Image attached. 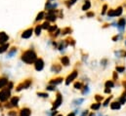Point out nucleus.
I'll use <instances>...</instances> for the list:
<instances>
[{
	"mask_svg": "<svg viewBox=\"0 0 126 116\" xmlns=\"http://www.w3.org/2000/svg\"><path fill=\"white\" fill-rule=\"evenodd\" d=\"M37 59V56L36 54L32 51V50H29V51H26L23 55H22V60L28 64H32L34 63L35 60Z\"/></svg>",
	"mask_w": 126,
	"mask_h": 116,
	"instance_id": "f257e3e1",
	"label": "nucleus"
},
{
	"mask_svg": "<svg viewBox=\"0 0 126 116\" xmlns=\"http://www.w3.org/2000/svg\"><path fill=\"white\" fill-rule=\"evenodd\" d=\"M10 98H11V90L6 87L0 91V102H6Z\"/></svg>",
	"mask_w": 126,
	"mask_h": 116,
	"instance_id": "f03ea898",
	"label": "nucleus"
},
{
	"mask_svg": "<svg viewBox=\"0 0 126 116\" xmlns=\"http://www.w3.org/2000/svg\"><path fill=\"white\" fill-rule=\"evenodd\" d=\"M32 79H27V80H24L23 82H21L17 87H16V92H21L22 90H26V89H29V88L32 86Z\"/></svg>",
	"mask_w": 126,
	"mask_h": 116,
	"instance_id": "7ed1b4c3",
	"label": "nucleus"
},
{
	"mask_svg": "<svg viewBox=\"0 0 126 116\" xmlns=\"http://www.w3.org/2000/svg\"><path fill=\"white\" fill-rule=\"evenodd\" d=\"M62 103H63V97H62V95H61L60 93H58L57 96H56V99H55V101H54V102H53L52 110L58 109V108L61 106Z\"/></svg>",
	"mask_w": 126,
	"mask_h": 116,
	"instance_id": "20e7f679",
	"label": "nucleus"
},
{
	"mask_svg": "<svg viewBox=\"0 0 126 116\" xmlns=\"http://www.w3.org/2000/svg\"><path fill=\"white\" fill-rule=\"evenodd\" d=\"M34 67H35V70L37 71H41L43 68H44V61L42 58H37L34 62Z\"/></svg>",
	"mask_w": 126,
	"mask_h": 116,
	"instance_id": "39448f33",
	"label": "nucleus"
},
{
	"mask_svg": "<svg viewBox=\"0 0 126 116\" xmlns=\"http://www.w3.org/2000/svg\"><path fill=\"white\" fill-rule=\"evenodd\" d=\"M19 116H32V109L29 107H23L19 111Z\"/></svg>",
	"mask_w": 126,
	"mask_h": 116,
	"instance_id": "423d86ee",
	"label": "nucleus"
},
{
	"mask_svg": "<svg viewBox=\"0 0 126 116\" xmlns=\"http://www.w3.org/2000/svg\"><path fill=\"white\" fill-rule=\"evenodd\" d=\"M77 74H78L77 71H73V72H71V73L68 75V77L66 78V80H65V84H66V85H69L70 82H72L74 79H76Z\"/></svg>",
	"mask_w": 126,
	"mask_h": 116,
	"instance_id": "0eeeda50",
	"label": "nucleus"
},
{
	"mask_svg": "<svg viewBox=\"0 0 126 116\" xmlns=\"http://www.w3.org/2000/svg\"><path fill=\"white\" fill-rule=\"evenodd\" d=\"M121 13H122V8L121 7H119V8H117L116 10H110V12H109V16L110 17H114V16H119V15H121Z\"/></svg>",
	"mask_w": 126,
	"mask_h": 116,
	"instance_id": "6e6552de",
	"label": "nucleus"
},
{
	"mask_svg": "<svg viewBox=\"0 0 126 116\" xmlns=\"http://www.w3.org/2000/svg\"><path fill=\"white\" fill-rule=\"evenodd\" d=\"M19 102H20V98L19 97H13V98H11V100H10V104L12 105V107H18V105H19Z\"/></svg>",
	"mask_w": 126,
	"mask_h": 116,
	"instance_id": "1a4fd4ad",
	"label": "nucleus"
},
{
	"mask_svg": "<svg viewBox=\"0 0 126 116\" xmlns=\"http://www.w3.org/2000/svg\"><path fill=\"white\" fill-rule=\"evenodd\" d=\"M9 36L5 32H0V45L6 44V41H8Z\"/></svg>",
	"mask_w": 126,
	"mask_h": 116,
	"instance_id": "9d476101",
	"label": "nucleus"
},
{
	"mask_svg": "<svg viewBox=\"0 0 126 116\" xmlns=\"http://www.w3.org/2000/svg\"><path fill=\"white\" fill-rule=\"evenodd\" d=\"M8 83H9L8 78H6V77H0V90H2V89L7 87Z\"/></svg>",
	"mask_w": 126,
	"mask_h": 116,
	"instance_id": "9b49d317",
	"label": "nucleus"
},
{
	"mask_svg": "<svg viewBox=\"0 0 126 116\" xmlns=\"http://www.w3.org/2000/svg\"><path fill=\"white\" fill-rule=\"evenodd\" d=\"M32 32H33V29H27V30H25V31L23 32L22 37H23V38H25V39H28V38H30V37L32 35Z\"/></svg>",
	"mask_w": 126,
	"mask_h": 116,
	"instance_id": "f8f14e48",
	"label": "nucleus"
},
{
	"mask_svg": "<svg viewBox=\"0 0 126 116\" xmlns=\"http://www.w3.org/2000/svg\"><path fill=\"white\" fill-rule=\"evenodd\" d=\"M63 78L62 77H58V78H55V79H52L50 81V85H53V86H57L59 84H61L63 82Z\"/></svg>",
	"mask_w": 126,
	"mask_h": 116,
	"instance_id": "ddd939ff",
	"label": "nucleus"
},
{
	"mask_svg": "<svg viewBox=\"0 0 126 116\" xmlns=\"http://www.w3.org/2000/svg\"><path fill=\"white\" fill-rule=\"evenodd\" d=\"M120 107H121V104L118 102H110V109L111 110H118V109H120Z\"/></svg>",
	"mask_w": 126,
	"mask_h": 116,
	"instance_id": "4468645a",
	"label": "nucleus"
},
{
	"mask_svg": "<svg viewBox=\"0 0 126 116\" xmlns=\"http://www.w3.org/2000/svg\"><path fill=\"white\" fill-rule=\"evenodd\" d=\"M47 20L48 21H55L56 20V16H55V11L54 10H50L49 13L47 14Z\"/></svg>",
	"mask_w": 126,
	"mask_h": 116,
	"instance_id": "2eb2a0df",
	"label": "nucleus"
},
{
	"mask_svg": "<svg viewBox=\"0 0 126 116\" xmlns=\"http://www.w3.org/2000/svg\"><path fill=\"white\" fill-rule=\"evenodd\" d=\"M83 102H84V99H76V100H74V101L72 102V104L78 106V105L82 104Z\"/></svg>",
	"mask_w": 126,
	"mask_h": 116,
	"instance_id": "dca6fc26",
	"label": "nucleus"
},
{
	"mask_svg": "<svg viewBox=\"0 0 126 116\" xmlns=\"http://www.w3.org/2000/svg\"><path fill=\"white\" fill-rule=\"evenodd\" d=\"M101 105H102L101 102H95L91 105V109L94 110V111H97V110H99L101 108Z\"/></svg>",
	"mask_w": 126,
	"mask_h": 116,
	"instance_id": "f3484780",
	"label": "nucleus"
},
{
	"mask_svg": "<svg viewBox=\"0 0 126 116\" xmlns=\"http://www.w3.org/2000/svg\"><path fill=\"white\" fill-rule=\"evenodd\" d=\"M125 19H120L119 21H118V24H117V26H118V28H120V29H123L124 27H125Z\"/></svg>",
	"mask_w": 126,
	"mask_h": 116,
	"instance_id": "a211bd4d",
	"label": "nucleus"
},
{
	"mask_svg": "<svg viewBox=\"0 0 126 116\" xmlns=\"http://www.w3.org/2000/svg\"><path fill=\"white\" fill-rule=\"evenodd\" d=\"M16 53H17V48H12V50H10V51H9V53H8V56H7V57H8V58H12Z\"/></svg>",
	"mask_w": 126,
	"mask_h": 116,
	"instance_id": "6ab92c4d",
	"label": "nucleus"
},
{
	"mask_svg": "<svg viewBox=\"0 0 126 116\" xmlns=\"http://www.w3.org/2000/svg\"><path fill=\"white\" fill-rule=\"evenodd\" d=\"M51 69H52V71H53V72H56V73H57V72H59V71L61 70V65L54 64V65L52 66V68H51Z\"/></svg>",
	"mask_w": 126,
	"mask_h": 116,
	"instance_id": "aec40b11",
	"label": "nucleus"
},
{
	"mask_svg": "<svg viewBox=\"0 0 126 116\" xmlns=\"http://www.w3.org/2000/svg\"><path fill=\"white\" fill-rule=\"evenodd\" d=\"M113 87H114V83H113V81L110 80V81H107V82H106V88L110 89V88H113Z\"/></svg>",
	"mask_w": 126,
	"mask_h": 116,
	"instance_id": "412c9836",
	"label": "nucleus"
},
{
	"mask_svg": "<svg viewBox=\"0 0 126 116\" xmlns=\"http://www.w3.org/2000/svg\"><path fill=\"white\" fill-rule=\"evenodd\" d=\"M9 47V44H3L2 46H0V54L1 53H4Z\"/></svg>",
	"mask_w": 126,
	"mask_h": 116,
	"instance_id": "4be33fe9",
	"label": "nucleus"
},
{
	"mask_svg": "<svg viewBox=\"0 0 126 116\" xmlns=\"http://www.w3.org/2000/svg\"><path fill=\"white\" fill-rule=\"evenodd\" d=\"M61 60H62V63H63V65H68L69 64V59H68L67 57H63Z\"/></svg>",
	"mask_w": 126,
	"mask_h": 116,
	"instance_id": "5701e85b",
	"label": "nucleus"
},
{
	"mask_svg": "<svg viewBox=\"0 0 126 116\" xmlns=\"http://www.w3.org/2000/svg\"><path fill=\"white\" fill-rule=\"evenodd\" d=\"M90 6H91V4H90V1H86L85 2V4L83 5V7H82V10H84V11H86V10H88L89 8H90Z\"/></svg>",
	"mask_w": 126,
	"mask_h": 116,
	"instance_id": "b1692460",
	"label": "nucleus"
},
{
	"mask_svg": "<svg viewBox=\"0 0 126 116\" xmlns=\"http://www.w3.org/2000/svg\"><path fill=\"white\" fill-rule=\"evenodd\" d=\"M58 114L57 110H50V111H47L46 112V115L47 116H56Z\"/></svg>",
	"mask_w": 126,
	"mask_h": 116,
	"instance_id": "393cba45",
	"label": "nucleus"
},
{
	"mask_svg": "<svg viewBox=\"0 0 126 116\" xmlns=\"http://www.w3.org/2000/svg\"><path fill=\"white\" fill-rule=\"evenodd\" d=\"M118 102H119L120 104H125L126 103V97L125 96L120 97V98H119V100H118Z\"/></svg>",
	"mask_w": 126,
	"mask_h": 116,
	"instance_id": "a878e982",
	"label": "nucleus"
},
{
	"mask_svg": "<svg viewBox=\"0 0 126 116\" xmlns=\"http://www.w3.org/2000/svg\"><path fill=\"white\" fill-rule=\"evenodd\" d=\"M37 96L40 97V98H48L49 97L48 93H42V92H38L37 93Z\"/></svg>",
	"mask_w": 126,
	"mask_h": 116,
	"instance_id": "bb28decb",
	"label": "nucleus"
},
{
	"mask_svg": "<svg viewBox=\"0 0 126 116\" xmlns=\"http://www.w3.org/2000/svg\"><path fill=\"white\" fill-rule=\"evenodd\" d=\"M112 99V96H110V97H109L105 102H104V103H103V106H108L109 105V103L110 102V100Z\"/></svg>",
	"mask_w": 126,
	"mask_h": 116,
	"instance_id": "cd10ccee",
	"label": "nucleus"
},
{
	"mask_svg": "<svg viewBox=\"0 0 126 116\" xmlns=\"http://www.w3.org/2000/svg\"><path fill=\"white\" fill-rule=\"evenodd\" d=\"M8 116H19V113L15 110H9V112L7 113Z\"/></svg>",
	"mask_w": 126,
	"mask_h": 116,
	"instance_id": "c85d7f7f",
	"label": "nucleus"
},
{
	"mask_svg": "<svg viewBox=\"0 0 126 116\" xmlns=\"http://www.w3.org/2000/svg\"><path fill=\"white\" fill-rule=\"evenodd\" d=\"M44 18V12H40L38 15H37V18H36V21H40Z\"/></svg>",
	"mask_w": 126,
	"mask_h": 116,
	"instance_id": "c756f323",
	"label": "nucleus"
},
{
	"mask_svg": "<svg viewBox=\"0 0 126 116\" xmlns=\"http://www.w3.org/2000/svg\"><path fill=\"white\" fill-rule=\"evenodd\" d=\"M41 29H42V27H41V26H37L36 29H35V34H36V35H39L40 32H41Z\"/></svg>",
	"mask_w": 126,
	"mask_h": 116,
	"instance_id": "7c9ffc66",
	"label": "nucleus"
},
{
	"mask_svg": "<svg viewBox=\"0 0 126 116\" xmlns=\"http://www.w3.org/2000/svg\"><path fill=\"white\" fill-rule=\"evenodd\" d=\"M74 88H75L76 90H80V89H82V84H81L80 82H76V83L74 84Z\"/></svg>",
	"mask_w": 126,
	"mask_h": 116,
	"instance_id": "2f4dec72",
	"label": "nucleus"
},
{
	"mask_svg": "<svg viewBox=\"0 0 126 116\" xmlns=\"http://www.w3.org/2000/svg\"><path fill=\"white\" fill-rule=\"evenodd\" d=\"M95 100L97 101V102H101L103 101V97L100 96V95H97V96L95 97Z\"/></svg>",
	"mask_w": 126,
	"mask_h": 116,
	"instance_id": "473e14b6",
	"label": "nucleus"
},
{
	"mask_svg": "<svg viewBox=\"0 0 126 116\" xmlns=\"http://www.w3.org/2000/svg\"><path fill=\"white\" fill-rule=\"evenodd\" d=\"M46 90H47V91H55V90H56V86H53V85H49V86H47Z\"/></svg>",
	"mask_w": 126,
	"mask_h": 116,
	"instance_id": "72a5a7b5",
	"label": "nucleus"
},
{
	"mask_svg": "<svg viewBox=\"0 0 126 116\" xmlns=\"http://www.w3.org/2000/svg\"><path fill=\"white\" fill-rule=\"evenodd\" d=\"M125 70V67H123V66H117L116 67V71L117 72H123Z\"/></svg>",
	"mask_w": 126,
	"mask_h": 116,
	"instance_id": "f704fd0d",
	"label": "nucleus"
},
{
	"mask_svg": "<svg viewBox=\"0 0 126 116\" xmlns=\"http://www.w3.org/2000/svg\"><path fill=\"white\" fill-rule=\"evenodd\" d=\"M89 93V88L87 87V86H85L84 89H83V91H82V94L83 95H86V94H88Z\"/></svg>",
	"mask_w": 126,
	"mask_h": 116,
	"instance_id": "c9c22d12",
	"label": "nucleus"
},
{
	"mask_svg": "<svg viewBox=\"0 0 126 116\" xmlns=\"http://www.w3.org/2000/svg\"><path fill=\"white\" fill-rule=\"evenodd\" d=\"M41 27H42V29H49V28H50V27H49V23H48V22H45V23H44V24H43Z\"/></svg>",
	"mask_w": 126,
	"mask_h": 116,
	"instance_id": "e433bc0d",
	"label": "nucleus"
},
{
	"mask_svg": "<svg viewBox=\"0 0 126 116\" xmlns=\"http://www.w3.org/2000/svg\"><path fill=\"white\" fill-rule=\"evenodd\" d=\"M88 114H89V110H84L81 112L80 116H88Z\"/></svg>",
	"mask_w": 126,
	"mask_h": 116,
	"instance_id": "4c0bfd02",
	"label": "nucleus"
},
{
	"mask_svg": "<svg viewBox=\"0 0 126 116\" xmlns=\"http://www.w3.org/2000/svg\"><path fill=\"white\" fill-rule=\"evenodd\" d=\"M49 31H50V32H52V31H54V30H56V29H57V27H56V26H53V27H51V28H49Z\"/></svg>",
	"mask_w": 126,
	"mask_h": 116,
	"instance_id": "58836bf2",
	"label": "nucleus"
},
{
	"mask_svg": "<svg viewBox=\"0 0 126 116\" xmlns=\"http://www.w3.org/2000/svg\"><path fill=\"white\" fill-rule=\"evenodd\" d=\"M71 31V29H65L63 30V34H67V32H70Z\"/></svg>",
	"mask_w": 126,
	"mask_h": 116,
	"instance_id": "ea45409f",
	"label": "nucleus"
},
{
	"mask_svg": "<svg viewBox=\"0 0 126 116\" xmlns=\"http://www.w3.org/2000/svg\"><path fill=\"white\" fill-rule=\"evenodd\" d=\"M106 11H107V5H105V6H104V8H103V14H105V13H106Z\"/></svg>",
	"mask_w": 126,
	"mask_h": 116,
	"instance_id": "a19ab883",
	"label": "nucleus"
},
{
	"mask_svg": "<svg viewBox=\"0 0 126 116\" xmlns=\"http://www.w3.org/2000/svg\"><path fill=\"white\" fill-rule=\"evenodd\" d=\"M105 93H107V94H109V93H110V89H109V88H107V89L105 90Z\"/></svg>",
	"mask_w": 126,
	"mask_h": 116,
	"instance_id": "79ce46f5",
	"label": "nucleus"
},
{
	"mask_svg": "<svg viewBox=\"0 0 126 116\" xmlns=\"http://www.w3.org/2000/svg\"><path fill=\"white\" fill-rule=\"evenodd\" d=\"M75 1H76V0H70V1H69V4H70V5H72V4H74V3H75Z\"/></svg>",
	"mask_w": 126,
	"mask_h": 116,
	"instance_id": "37998d69",
	"label": "nucleus"
},
{
	"mask_svg": "<svg viewBox=\"0 0 126 116\" xmlns=\"http://www.w3.org/2000/svg\"><path fill=\"white\" fill-rule=\"evenodd\" d=\"M87 16H88V17H93V16H94V14H93V13H88V14H87Z\"/></svg>",
	"mask_w": 126,
	"mask_h": 116,
	"instance_id": "c03bdc74",
	"label": "nucleus"
},
{
	"mask_svg": "<svg viewBox=\"0 0 126 116\" xmlns=\"http://www.w3.org/2000/svg\"><path fill=\"white\" fill-rule=\"evenodd\" d=\"M67 116H76V115H75L73 112H70V113H68V114H67Z\"/></svg>",
	"mask_w": 126,
	"mask_h": 116,
	"instance_id": "a18cd8bd",
	"label": "nucleus"
},
{
	"mask_svg": "<svg viewBox=\"0 0 126 116\" xmlns=\"http://www.w3.org/2000/svg\"><path fill=\"white\" fill-rule=\"evenodd\" d=\"M88 116H95V113L94 112H91V113H89V114H88Z\"/></svg>",
	"mask_w": 126,
	"mask_h": 116,
	"instance_id": "49530a36",
	"label": "nucleus"
},
{
	"mask_svg": "<svg viewBox=\"0 0 126 116\" xmlns=\"http://www.w3.org/2000/svg\"><path fill=\"white\" fill-rule=\"evenodd\" d=\"M123 96H125V97H126V89H125V92H124V94H123Z\"/></svg>",
	"mask_w": 126,
	"mask_h": 116,
	"instance_id": "de8ad7c7",
	"label": "nucleus"
},
{
	"mask_svg": "<svg viewBox=\"0 0 126 116\" xmlns=\"http://www.w3.org/2000/svg\"><path fill=\"white\" fill-rule=\"evenodd\" d=\"M56 116H63V114H57Z\"/></svg>",
	"mask_w": 126,
	"mask_h": 116,
	"instance_id": "09e8293b",
	"label": "nucleus"
}]
</instances>
